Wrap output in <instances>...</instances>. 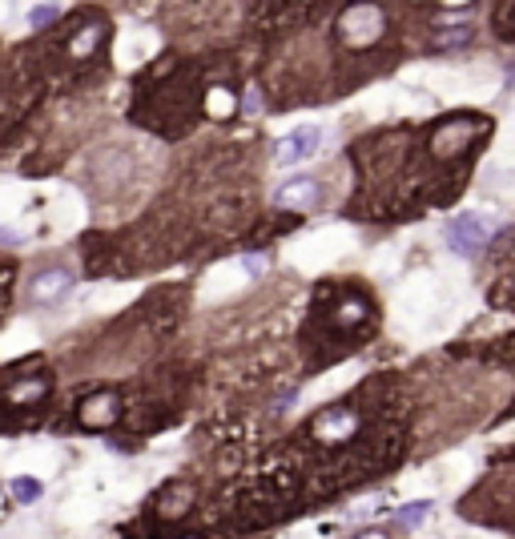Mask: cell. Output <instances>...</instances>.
Instances as JSON below:
<instances>
[{
    "label": "cell",
    "mask_w": 515,
    "mask_h": 539,
    "mask_svg": "<svg viewBox=\"0 0 515 539\" xmlns=\"http://www.w3.org/2000/svg\"><path fill=\"white\" fill-rule=\"evenodd\" d=\"M491 133V121L479 113H455L447 117V121H439L435 125V133H431V157L443 165L459 161V157H467L471 153V145L475 141H483Z\"/></svg>",
    "instance_id": "6da1fadb"
},
{
    "label": "cell",
    "mask_w": 515,
    "mask_h": 539,
    "mask_svg": "<svg viewBox=\"0 0 515 539\" xmlns=\"http://www.w3.org/2000/svg\"><path fill=\"white\" fill-rule=\"evenodd\" d=\"M387 37V13L378 4H354L339 21V45L346 52H370Z\"/></svg>",
    "instance_id": "7a4b0ae2"
},
{
    "label": "cell",
    "mask_w": 515,
    "mask_h": 539,
    "mask_svg": "<svg viewBox=\"0 0 515 539\" xmlns=\"http://www.w3.org/2000/svg\"><path fill=\"white\" fill-rule=\"evenodd\" d=\"M358 431H363V414H358V407H346V402L318 411L310 419V426H306V435L318 447H351L358 439Z\"/></svg>",
    "instance_id": "3957f363"
},
{
    "label": "cell",
    "mask_w": 515,
    "mask_h": 539,
    "mask_svg": "<svg viewBox=\"0 0 515 539\" xmlns=\"http://www.w3.org/2000/svg\"><path fill=\"white\" fill-rule=\"evenodd\" d=\"M495 234V222H487L483 213H459L451 226H447V242L455 254H475L479 246H487Z\"/></svg>",
    "instance_id": "277c9868"
},
{
    "label": "cell",
    "mask_w": 515,
    "mask_h": 539,
    "mask_svg": "<svg viewBox=\"0 0 515 539\" xmlns=\"http://www.w3.org/2000/svg\"><path fill=\"white\" fill-rule=\"evenodd\" d=\"M121 414H125V407H121V395L117 390H97V395L81 399V407H77V419L89 431H105V426L121 423Z\"/></svg>",
    "instance_id": "5b68a950"
},
{
    "label": "cell",
    "mask_w": 515,
    "mask_h": 539,
    "mask_svg": "<svg viewBox=\"0 0 515 539\" xmlns=\"http://www.w3.org/2000/svg\"><path fill=\"white\" fill-rule=\"evenodd\" d=\"M69 290H73V274L64 266H45V270H37L28 278V298L37 306H57Z\"/></svg>",
    "instance_id": "8992f818"
},
{
    "label": "cell",
    "mask_w": 515,
    "mask_h": 539,
    "mask_svg": "<svg viewBox=\"0 0 515 539\" xmlns=\"http://www.w3.org/2000/svg\"><path fill=\"white\" fill-rule=\"evenodd\" d=\"M318 201H322V181L318 177H290L286 186L274 193V205L278 210H290V213L318 210Z\"/></svg>",
    "instance_id": "52a82bcc"
},
{
    "label": "cell",
    "mask_w": 515,
    "mask_h": 539,
    "mask_svg": "<svg viewBox=\"0 0 515 539\" xmlns=\"http://www.w3.org/2000/svg\"><path fill=\"white\" fill-rule=\"evenodd\" d=\"M105 33H109V25L105 21H81V25L64 37V52H69V61H93L97 57V49L105 45Z\"/></svg>",
    "instance_id": "ba28073f"
},
{
    "label": "cell",
    "mask_w": 515,
    "mask_h": 539,
    "mask_svg": "<svg viewBox=\"0 0 515 539\" xmlns=\"http://www.w3.org/2000/svg\"><path fill=\"white\" fill-rule=\"evenodd\" d=\"M318 141H322V133H318L315 125H302V129H294L290 137H282V141H278L274 161H278V165H298V161H306V157H315Z\"/></svg>",
    "instance_id": "9c48e42d"
},
{
    "label": "cell",
    "mask_w": 515,
    "mask_h": 539,
    "mask_svg": "<svg viewBox=\"0 0 515 539\" xmlns=\"http://www.w3.org/2000/svg\"><path fill=\"white\" fill-rule=\"evenodd\" d=\"M52 378L40 370V375H21V378H9V387H4V402L9 407H33L49 395Z\"/></svg>",
    "instance_id": "30bf717a"
},
{
    "label": "cell",
    "mask_w": 515,
    "mask_h": 539,
    "mask_svg": "<svg viewBox=\"0 0 515 539\" xmlns=\"http://www.w3.org/2000/svg\"><path fill=\"white\" fill-rule=\"evenodd\" d=\"M157 507H162L165 519H177V515H186L193 507V487L189 483H169V487L157 495Z\"/></svg>",
    "instance_id": "8fae6325"
},
{
    "label": "cell",
    "mask_w": 515,
    "mask_h": 539,
    "mask_svg": "<svg viewBox=\"0 0 515 539\" xmlns=\"http://www.w3.org/2000/svg\"><path fill=\"white\" fill-rule=\"evenodd\" d=\"M471 45V25H447V28H435V37H431V49H463Z\"/></svg>",
    "instance_id": "7c38bea8"
},
{
    "label": "cell",
    "mask_w": 515,
    "mask_h": 539,
    "mask_svg": "<svg viewBox=\"0 0 515 539\" xmlns=\"http://www.w3.org/2000/svg\"><path fill=\"white\" fill-rule=\"evenodd\" d=\"M40 483L37 479H13V495H16V503H37L40 499Z\"/></svg>",
    "instance_id": "4fadbf2b"
},
{
    "label": "cell",
    "mask_w": 515,
    "mask_h": 539,
    "mask_svg": "<svg viewBox=\"0 0 515 539\" xmlns=\"http://www.w3.org/2000/svg\"><path fill=\"white\" fill-rule=\"evenodd\" d=\"M57 16H61V8H57V4H37V8L28 13V25H33V28H49Z\"/></svg>",
    "instance_id": "5bb4252c"
},
{
    "label": "cell",
    "mask_w": 515,
    "mask_h": 539,
    "mask_svg": "<svg viewBox=\"0 0 515 539\" xmlns=\"http://www.w3.org/2000/svg\"><path fill=\"white\" fill-rule=\"evenodd\" d=\"M427 511H431V503L419 499V503H411V507H402V511H399V523L415 527V523H423V519H427Z\"/></svg>",
    "instance_id": "9a60e30c"
},
{
    "label": "cell",
    "mask_w": 515,
    "mask_h": 539,
    "mask_svg": "<svg viewBox=\"0 0 515 539\" xmlns=\"http://www.w3.org/2000/svg\"><path fill=\"white\" fill-rule=\"evenodd\" d=\"M354 539H387V531H363V535H354Z\"/></svg>",
    "instance_id": "2e32d148"
}]
</instances>
